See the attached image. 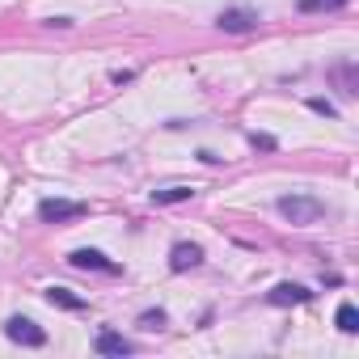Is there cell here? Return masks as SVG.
I'll use <instances>...</instances> for the list:
<instances>
[{
	"instance_id": "1",
	"label": "cell",
	"mask_w": 359,
	"mask_h": 359,
	"mask_svg": "<svg viewBox=\"0 0 359 359\" xmlns=\"http://www.w3.org/2000/svg\"><path fill=\"white\" fill-rule=\"evenodd\" d=\"M275 208H279L283 220H292V224H300V229H304V224H317V220L325 216V203L313 199V195H283Z\"/></svg>"
},
{
	"instance_id": "2",
	"label": "cell",
	"mask_w": 359,
	"mask_h": 359,
	"mask_svg": "<svg viewBox=\"0 0 359 359\" xmlns=\"http://www.w3.org/2000/svg\"><path fill=\"white\" fill-rule=\"evenodd\" d=\"M258 9H250V5H233V9H224L220 18H216V26L224 30V34H250V30H258Z\"/></svg>"
},
{
	"instance_id": "3",
	"label": "cell",
	"mask_w": 359,
	"mask_h": 359,
	"mask_svg": "<svg viewBox=\"0 0 359 359\" xmlns=\"http://www.w3.org/2000/svg\"><path fill=\"white\" fill-rule=\"evenodd\" d=\"M89 208L85 203H72V199H43L39 203V220L43 224H68V220H81Z\"/></svg>"
},
{
	"instance_id": "4",
	"label": "cell",
	"mask_w": 359,
	"mask_h": 359,
	"mask_svg": "<svg viewBox=\"0 0 359 359\" xmlns=\"http://www.w3.org/2000/svg\"><path fill=\"white\" fill-rule=\"evenodd\" d=\"M5 334H9V342H18V346H47V330H39L30 317H9L5 321Z\"/></svg>"
},
{
	"instance_id": "5",
	"label": "cell",
	"mask_w": 359,
	"mask_h": 359,
	"mask_svg": "<svg viewBox=\"0 0 359 359\" xmlns=\"http://www.w3.org/2000/svg\"><path fill=\"white\" fill-rule=\"evenodd\" d=\"M68 262H72L76 271H102V275H118V262H110L102 250H72V254H68Z\"/></svg>"
},
{
	"instance_id": "6",
	"label": "cell",
	"mask_w": 359,
	"mask_h": 359,
	"mask_svg": "<svg viewBox=\"0 0 359 359\" xmlns=\"http://www.w3.org/2000/svg\"><path fill=\"white\" fill-rule=\"evenodd\" d=\"M199 262H203V250L191 245V241H177V245L169 250V271H177V275H182V271H195Z\"/></svg>"
},
{
	"instance_id": "7",
	"label": "cell",
	"mask_w": 359,
	"mask_h": 359,
	"mask_svg": "<svg viewBox=\"0 0 359 359\" xmlns=\"http://www.w3.org/2000/svg\"><path fill=\"white\" fill-rule=\"evenodd\" d=\"M93 351H97V355H118V359H123V355H135V342H127V338L114 334V330H102V334L93 338Z\"/></svg>"
},
{
	"instance_id": "8",
	"label": "cell",
	"mask_w": 359,
	"mask_h": 359,
	"mask_svg": "<svg viewBox=\"0 0 359 359\" xmlns=\"http://www.w3.org/2000/svg\"><path fill=\"white\" fill-rule=\"evenodd\" d=\"M266 300H271V304H309V300H313V292H309V287H300V283H279V287H271V292H266Z\"/></svg>"
},
{
	"instance_id": "9",
	"label": "cell",
	"mask_w": 359,
	"mask_h": 359,
	"mask_svg": "<svg viewBox=\"0 0 359 359\" xmlns=\"http://www.w3.org/2000/svg\"><path fill=\"white\" fill-rule=\"evenodd\" d=\"M191 195H195V187L173 182V187H161V191H152V203H156V208H165V203H187Z\"/></svg>"
},
{
	"instance_id": "10",
	"label": "cell",
	"mask_w": 359,
	"mask_h": 359,
	"mask_svg": "<svg viewBox=\"0 0 359 359\" xmlns=\"http://www.w3.org/2000/svg\"><path fill=\"white\" fill-rule=\"evenodd\" d=\"M47 300H51V304H60V309H72V313H81V309H85V300H81V296H72L68 287H47Z\"/></svg>"
},
{
	"instance_id": "11",
	"label": "cell",
	"mask_w": 359,
	"mask_h": 359,
	"mask_svg": "<svg viewBox=\"0 0 359 359\" xmlns=\"http://www.w3.org/2000/svg\"><path fill=\"white\" fill-rule=\"evenodd\" d=\"M334 321H338V330H342V334H355V330H359V313H355V304H338Z\"/></svg>"
},
{
	"instance_id": "12",
	"label": "cell",
	"mask_w": 359,
	"mask_h": 359,
	"mask_svg": "<svg viewBox=\"0 0 359 359\" xmlns=\"http://www.w3.org/2000/svg\"><path fill=\"white\" fill-rule=\"evenodd\" d=\"M346 0H300V13H317V9H342Z\"/></svg>"
},
{
	"instance_id": "13",
	"label": "cell",
	"mask_w": 359,
	"mask_h": 359,
	"mask_svg": "<svg viewBox=\"0 0 359 359\" xmlns=\"http://www.w3.org/2000/svg\"><path fill=\"white\" fill-rule=\"evenodd\" d=\"M309 110H317V114H325V118H338V106L325 102V97H309Z\"/></svg>"
},
{
	"instance_id": "14",
	"label": "cell",
	"mask_w": 359,
	"mask_h": 359,
	"mask_svg": "<svg viewBox=\"0 0 359 359\" xmlns=\"http://www.w3.org/2000/svg\"><path fill=\"white\" fill-rule=\"evenodd\" d=\"M140 325H144V330H161V325H165V313H161V309H148V313H140Z\"/></svg>"
},
{
	"instance_id": "15",
	"label": "cell",
	"mask_w": 359,
	"mask_h": 359,
	"mask_svg": "<svg viewBox=\"0 0 359 359\" xmlns=\"http://www.w3.org/2000/svg\"><path fill=\"white\" fill-rule=\"evenodd\" d=\"M250 144L262 148V152H275V140H271V135H250Z\"/></svg>"
}]
</instances>
